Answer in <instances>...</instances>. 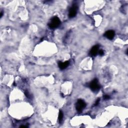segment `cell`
Masks as SVG:
<instances>
[{
  "instance_id": "cell-12",
  "label": "cell",
  "mask_w": 128,
  "mask_h": 128,
  "mask_svg": "<svg viewBox=\"0 0 128 128\" xmlns=\"http://www.w3.org/2000/svg\"><path fill=\"white\" fill-rule=\"evenodd\" d=\"M20 127H22V128H27V126H21Z\"/></svg>"
},
{
  "instance_id": "cell-6",
  "label": "cell",
  "mask_w": 128,
  "mask_h": 128,
  "mask_svg": "<svg viewBox=\"0 0 128 128\" xmlns=\"http://www.w3.org/2000/svg\"><path fill=\"white\" fill-rule=\"evenodd\" d=\"M99 46L98 45H96L94 46L90 52V55L91 56H95L98 54Z\"/></svg>"
},
{
  "instance_id": "cell-8",
  "label": "cell",
  "mask_w": 128,
  "mask_h": 128,
  "mask_svg": "<svg viewBox=\"0 0 128 128\" xmlns=\"http://www.w3.org/2000/svg\"><path fill=\"white\" fill-rule=\"evenodd\" d=\"M60 123H62L63 119V113L61 111H60L59 114V117H58Z\"/></svg>"
},
{
  "instance_id": "cell-13",
  "label": "cell",
  "mask_w": 128,
  "mask_h": 128,
  "mask_svg": "<svg viewBox=\"0 0 128 128\" xmlns=\"http://www.w3.org/2000/svg\"><path fill=\"white\" fill-rule=\"evenodd\" d=\"M2 16H3V12H2L1 13V18L2 17Z\"/></svg>"
},
{
  "instance_id": "cell-5",
  "label": "cell",
  "mask_w": 128,
  "mask_h": 128,
  "mask_svg": "<svg viewBox=\"0 0 128 128\" xmlns=\"http://www.w3.org/2000/svg\"><path fill=\"white\" fill-rule=\"evenodd\" d=\"M104 36L109 40H113L115 37V32L113 30H109L106 32Z\"/></svg>"
},
{
  "instance_id": "cell-2",
  "label": "cell",
  "mask_w": 128,
  "mask_h": 128,
  "mask_svg": "<svg viewBox=\"0 0 128 128\" xmlns=\"http://www.w3.org/2000/svg\"><path fill=\"white\" fill-rule=\"evenodd\" d=\"M90 87L93 91L97 92L100 89V86L98 83V80L97 79H94L93 81L90 84Z\"/></svg>"
},
{
  "instance_id": "cell-11",
  "label": "cell",
  "mask_w": 128,
  "mask_h": 128,
  "mask_svg": "<svg viewBox=\"0 0 128 128\" xmlns=\"http://www.w3.org/2000/svg\"><path fill=\"white\" fill-rule=\"evenodd\" d=\"M110 97L109 95H105L104 96V99L105 100H109L110 99Z\"/></svg>"
},
{
  "instance_id": "cell-9",
  "label": "cell",
  "mask_w": 128,
  "mask_h": 128,
  "mask_svg": "<svg viewBox=\"0 0 128 128\" xmlns=\"http://www.w3.org/2000/svg\"><path fill=\"white\" fill-rule=\"evenodd\" d=\"M98 54L100 56H103L104 54V52L102 50H101L100 51H99L98 52Z\"/></svg>"
},
{
  "instance_id": "cell-1",
  "label": "cell",
  "mask_w": 128,
  "mask_h": 128,
  "mask_svg": "<svg viewBox=\"0 0 128 128\" xmlns=\"http://www.w3.org/2000/svg\"><path fill=\"white\" fill-rule=\"evenodd\" d=\"M61 24V21L59 18L57 17L53 18L51 21V22L49 24V26L51 29H55L57 28Z\"/></svg>"
},
{
  "instance_id": "cell-3",
  "label": "cell",
  "mask_w": 128,
  "mask_h": 128,
  "mask_svg": "<svg viewBox=\"0 0 128 128\" xmlns=\"http://www.w3.org/2000/svg\"><path fill=\"white\" fill-rule=\"evenodd\" d=\"M86 104L85 101L82 100H78L76 105V108L78 112H81L83 109L86 107Z\"/></svg>"
},
{
  "instance_id": "cell-4",
  "label": "cell",
  "mask_w": 128,
  "mask_h": 128,
  "mask_svg": "<svg viewBox=\"0 0 128 128\" xmlns=\"http://www.w3.org/2000/svg\"><path fill=\"white\" fill-rule=\"evenodd\" d=\"M78 11V6L77 5H74L71 8L70 11H69V16L70 18H74L76 16Z\"/></svg>"
},
{
  "instance_id": "cell-10",
  "label": "cell",
  "mask_w": 128,
  "mask_h": 128,
  "mask_svg": "<svg viewBox=\"0 0 128 128\" xmlns=\"http://www.w3.org/2000/svg\"><path fill=\"white\" fill-rule=\"evenodd\" d=\"M100 98L98 99L97 100H96V103H95V106H97L98 105V104H99V102H100Z\"/></svg>"
},
{
  "instance_id": "cell-7",
  "label": "cell",
  "mask_w": 128,
  "mask_h": 128,
  "mask_svg": "<svg viewBox=\"0 0 128 128\" xmlns=\"http://www.w3.org/2000/svg\"><path fill=\"white\" fill-rule=\"evenodd\" d=\"M69 64H70V62L69 61H66L65 62H59L58 63V66L61 70H64L69 66Z\"/></svg>"
}]
</instances>
